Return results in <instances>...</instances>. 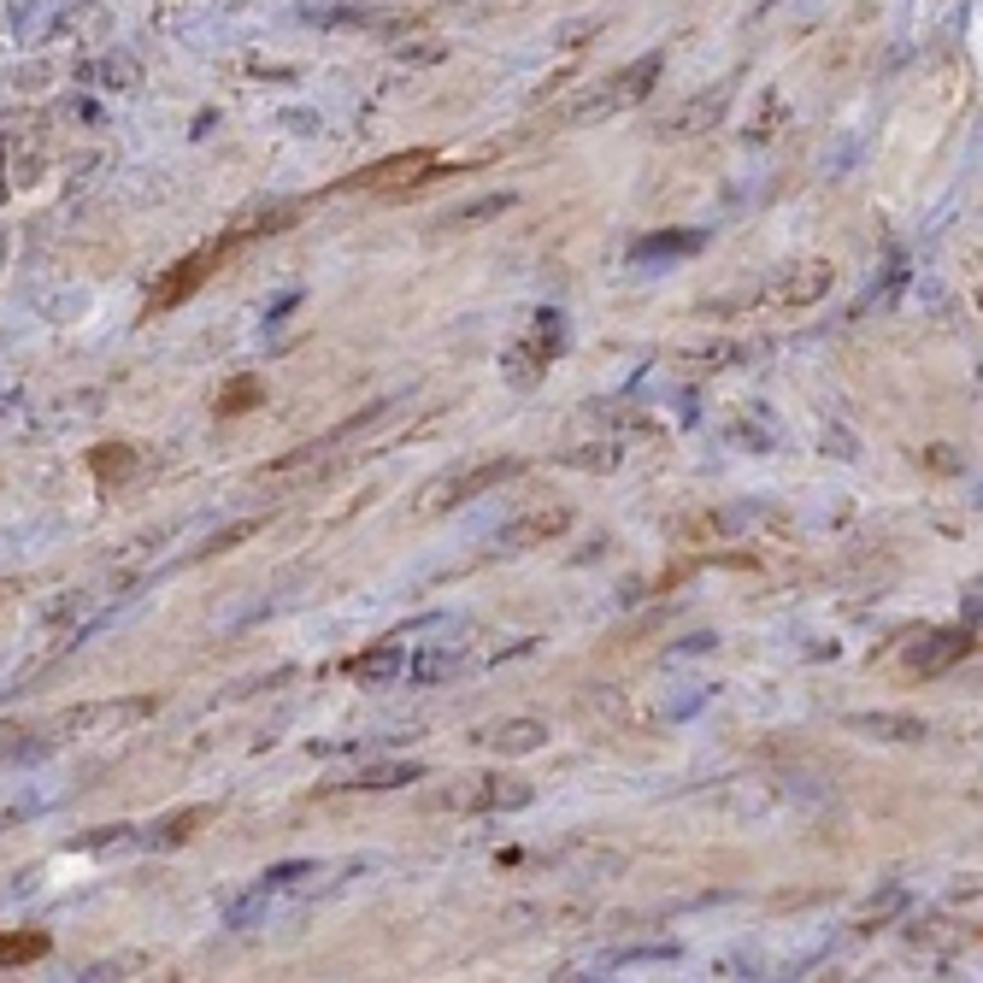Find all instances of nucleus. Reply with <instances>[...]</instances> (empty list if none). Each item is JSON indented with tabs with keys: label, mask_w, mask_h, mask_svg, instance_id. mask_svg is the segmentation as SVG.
Masks as SVG:
<instances>
[{
	"label": "nucleus",
	"mask_w": 983,
	"mask_h": 983,
	"mask_svg": "<svg viewBox=\"0 0 983 983\" xmlns=\"http://www.w3.org/2000/svg\"><path fill=\"white\" fill-rule=\"evenodd\" d=\"M660 72H666V54H642L636 65H625V72H613L601 89H590V95H577L572 107H565L560 118L565 125H590V118H613V112H625V107H636L653 83H660Z\"/></svg>",
	"instance_id": "nucleus-1"
},
{
	"label": "nucleus",
	"mask_w": 983,
	"mask_h": 983,
	"mask_svg": "<svg viewBox=\"0 0 983 983\" xmlns=\"http://www.w3.org/2000/svg\"><path fill=\"white\" fill-rule=\"evenodd\" d=\"M507 477H519V460H512V454L477 460V465H465V472H447L436 483H424V489H419V512H447L460 501H477V495H489L495 483H507Z\"/></svg>",
	"instance_id": "nucleus-2"
},
{
	"label": "nucleus",
	"mask_w": 983,
	"mask_h": 983,
	"mask_svg": "<svg viewBox=\"0 0 983 983\" xmlns=\"http://www.w3.org/2000/svg\"><path fill=\"white\" fill-rule=\"evenodd\" d=\"M530 801H537V784L525 778H477V789H465V796H436V807H465V813H512Z\"/></svg>",
	"instance_id": "nucleus-3"
},
{
	"label": "nucleus",
	"mask_w": 983,
	"mask_h": 983,
	"mask_svg": "<svg viewBox=\"0 0 983 983\" xmlns=\"http://www.w3.org/2000/svg\"><path fill=\"white\" fill-rule=\"evenodd\" d=\"M565 525H572V512H565V507H542V512H530V519L507 525L501 537H495V548H501V554H525L530 542H548V537H560Z\"/></svg>",
	"instance_id": "nucleus-4"
},
{
	"label": "nucleus",
	"mask_w": 983,
	"mask_h": 983,
	"mask_svg": "<svg viewBox=\"0 0 983 983\" xmlns=\"http://www.w3.org/2000/svg\"><path fill=\"white\" fill-rule=\"evenodd\" d=\"M213 819V807H183V813H165L153 824H136V849H177V842L195 836V824Z\"/></svg>",
	"instance_id": "nucleus-5"
},
{
	"label": "nucleus",
	"mask_w": 983,
	"mask_h": 983,
	"mask_svg": "<svg viewBox=\"0 0 983 983\" xmlns=\"http://www.w3.org/2000/svg\"><path fill=\"white\" fill-rule=\"evenodd\" d=\"M824 289H831V266L824 260H807V266H796L789 278H778L766 289V301H784V306H813Z\"/></svg>",
	"instance_id": "nucleus-6"
},
{
	"label": "nucleus",
	"mask_w": 983,
	"mask_h": 983,
	"mask_svg": "<svg viewBox=\"0 0 983 983\" xmlns=\"http://www.w3.org/2000/svg\"><path fill=\"white\" fill-rule=\"evenodd\" d=\"M849 731L872 736V743H925L930 724H925V719H912V713H854V719H849Z\"/></svg>",
	"instance_id": "nucleus-7"
},
{
	"label": "nucleus",
	"mask_w": 983,
	"mask_h": 983,
	"mask_svg": "<svg viewBox=\"0 0 983 983\" xmlns=\"http://www.w3.org/2000/svg\"><path fill=\"white\" fill-rule=\"evenodd\" d=\"M972 642H977L972 630H937V636H925V648L907 653V671H925V678H930V671L954 666L960 653H972Z\"/></svg>",
	"instance_id": "nucleus-8"
},
{
	"label": "nucleus",
	"mask_w": 983,
	"mask_h": 983,
	"mask_svg": "<svg viewBox=\"0 0 983 983\" xmlns=\"http://www.w3.org/2000/svg\"><path fill=\"white\" fill-rule=\"evenodd\" d=\"M401 784H424V766L419 760H377V766H359L354 778H342V789H401Z\"/></svg>",
	"instance_id": "nucleus-9"
},
{
	"label": "nucleus",
	"mask_w": 983,
	"mask_h": 983,
	"mask_svg": "<svg viewBox=\"0 0 983 983\" xmlns=\"http://www.w3.org/2000/svg\"><path fill=\"white\" fill-rule=\"evenodd\" d=\"M348 671H354L366 689H384V683H395V678L407 671V648H401V642H377L371 653H359Z\"/></svg>",
	"instance_id": "nucleus-10"
},
{
	"label": "nucleus",
	"mask_w": 983,
	"mask_h": 983,
	"mask_svg": "<svg viewBox=\"0 0 983 983\" xmlns=\"http://www.w3.org/2000/svg\"><path fill=\"white\" fill-rule=\"evenodd\" d=\"M701 230H660V236H648V241H636L630 248V260L636 266H660V260H689V253L701 248Z\"/></svg>",
	"instance_id": "nucleus-11"
},
{
	"label": "nucleus",
	"mask_w": 983,
	"mask_h": 983,
	"mask_svg": "<svg viewBox=\"0 0 983 983\" xmlns=\"http://www.w3.org/2000/svg\"><path fill=\"white\" fill-rule=\"evenodd\" d=\"M489 743L501 754H537V748H548V724L542 719H507L489 731Z\"/></svg>",
	"instance_id": "nucleus-12"
},
{
	"label": "nucleus",
	"mask_w": 983,
	"mask_h": 983,
	"mask_svg": "<svg viewBox=\"0 0 983 983\" xmlns=\"http://www.w3.org/2000/svg\"><path fill=\"white\" fill-rule=\"evenodd\" d=\"M47 948H54V937H47V930H0V972H7V965H30V960H42Z\"/></svg>",
	"instance_id": "nucleus-13"
},
{
	"label": "nucleus",
	"mask_w": 983,
	"mask_h": 983,
	"mask_svg": "<svg viewBox=\"0 0 983 983\" xmlns=\"http://www.w3.org/2000/svg\"><path fill=\"white\" fill-rule=\"evenodd\" d=\"M512 201H519V195H512V188H495V195H477L472 206H460V213H447V218H442V230H477V224L501 218Z\"/></svg>",
	"instance_id": "nucleus-14"
},
{
	"label": "nucleus",
	"mask_w": 983,
	"mask_h": 983,
	"mask_svg": "<svg viewBox=\"0 0 983 983\" xmlns=\"http://www.w3.org/2000/svg\"><path fill=\"white\" fill-rule=\"evenodd\" d=\"M306 877H318V866H313V860H283V866H271V872H266V877H260V884H253V889H260V895H283V889L306 884Z\"/></svg>",
	"instance_id": "nucleus-15"
},
{
	"label": "nucleus",
	"mask_w": 983,
	"mask_h": 983,
	"mask_svg": "<svg viewBox=\"0 0 983 983\" xmlns=\"http://www.w3.org/2000/svg\"><path fill=\"white\" fill-rule=\"evenodd\" d=\"M412 683H442V678H454L460 671V653L454 648H436V653H424V660H412Z\"/></svg>",
	"instance_id": "nucleus-16"
},
{
	"label": "nucleus",
	"mask_w": 983,
	"mask_h": 983,
	"mask_svg": "<svg viewBox=\"0 0 983 983\" xmlns=\"http://www.w3.org/2000/svg\"><path fill=\"white\" fill-rule=\"evenodd\" d=\"M301 19L306 24H366L377 12H366V7H301Z\"/></svg>",
	"instance_id": "nucleus-17"
},
{
	"label": "nucleus",
	"mask_w": 983,
	"mask_h": 983,
	"mask_svg": "<svg viewBox=\"0 0 983 983\" xmlns=\"http://www.w3.org/2000/svg\"><path fill=\"white\" fill-rule=\"evenodd\" d=\"M724 107V89H713V95H701L695 107H683L678 118H671V130H701V118H713Z\"/></svg>",
	"instance_id": "nucleus-18"
},
{
	"label": "nucleus",
	"mask_w": 983,
	"mask_h": 983,
	"mask_svg": "<svg viewBox=\"0 0 983 983\" xmlns=\"http://www.w3.org/2000/svg\"><path fill=\"white\" fill-rule=\"evenodd\" d=\"M253 530H260V519H241V525H230V530H218V537H213V542H206V548H201V554H224V548H236V542H248V537H253Z\"/></svg>",
	"instance_id": "nucleus-19"
},
{
	"label": "nucleus",
	"mask_w": 983,
	"mask_h": 983,
	"mask_svg": "<svg viewBox=\"0 0 983 983\" xmlns=\"http://www.w3.org/2000/svg\"><path fill=\"white\" fill-rule=\"evenodd\" d=\"M678 942H648V948H625V954H607V965H630V960H671Z\"/></svg>",
	"instance_id": "nucleus-20"
},
{
	"label": "nucleus",
	"mask_w": 983,
	"mask_h": 983,
	"mask_svg": "<svg viewBox=\"0 0 983 983\" xmlns=\"http://www.w3.org/2000/svg\"><path fill=\"white\" fill-rule=\"evenodd\" d=\"M100 72H107V77H100L107 89H130V83H136V60H107Z\"/></svg>",
	"instance_id": "nucleus-21"
},
{
	"label": "nucleus",
	"mask_w": 983,
	"mask_h": 983,
	"mask_svg": "<svg viewBox=\"0 0 983 983\" xmlns=\"http://www.w3.org/2000/svg\"><path fill=\"white\" fill-rule=\"evenodd\" d=\"M253 395H260V384H248V377H241V384H230L218 395V412H241V401H253Z\"/></svg>",
	"instance_id": "nucleus-22"
},
{
	"label": "nucleus",
	"mask_w": 983,
	"mask_h": 983,
	"mask_svg": "<svg viewBox=\"0 0 983 983\" xmlns=\"http://www.w3.org/2000/svg\"><path fill=\"white\" fill-rule=\"evenodd\" d=\"M283 125L295 136H318V112H283Z\"/></svg>",
	"instance_id": "nucleus-23"
},
{
	"label": "nucleus",
	"mask_w": 983,
	"mask_h": 983,
	"mask_svg": "<svg viewBox=\"0 0 983 983\" xmlns=\"http://www.w3.org/2000/svg\"><path fill=\"white\" fill-rule=\"evenodd\" d=\"M706 648H713V636H706V630L689 636V642H678V653H706Z\"/></svg>",
	"instance_id": "nucleus-24"
},
{
	"label": "nucleus",
	"mask_w": 983,
	"mask_h": 983,
	"mask_svg": "<svg viewBox=\"0 0 983 983\" xmlns=\"http://www.w3.org/2000/svg\"><path fill=\"white\" fill-rule=\"evenodd\" d=\"M12 819H30V807H12V813H0V831H7Z\"/></svg>",
	"instance_id": "nucleus-25"
}]
</instances>
